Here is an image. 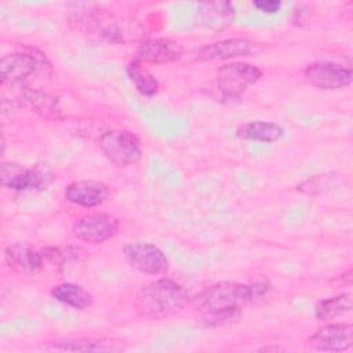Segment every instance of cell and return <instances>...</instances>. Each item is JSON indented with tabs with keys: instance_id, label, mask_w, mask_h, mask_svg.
I'll use <instances>...</instances> for the list:
<instances>
[{
	"instance_id": "obj_6",
	"label": "cell",
	"mask_w": 353,
	"mask_h": 353,
	"mask_svg": "<svg viewBox=\"0 0 353 353\" xmlns=\"http://www.w3.org/2000/svg\"><path fill=\"white\" fill-rule=\"evenodd\" d=\"M120 230V221L106 212H95L79 218L72 228V234L81 241L101 244L113 239Z\"/></svg>"
},
{
	"instance_id": "obj_16",
	"label": "cell",
	"mask_w": 353,
	"mask_h": 353,
	"mask_svg": "<svg viewBox=\"0 0 353 353\" xmlns=\"http://www.w3.org/2000/svg\"><path fill=\"white\" fill-rule=\"evenodd\" d=\"M236 10L229 1L200 3L197 6V21L201 26L212 30H222L233 23Z\"/></svg>"
},
{
	"instance_id": "obj_2",
	"label": "cell",
	"mask_w": 353,
	"mask_h": 353,
	"mask_svg": "<svg viewBox=\"0 0 353 353\" xmlns=\"http://www.w3.org/2000/svg\"><path fill=\"white\" fill-rule=\"evenodd\" d=\"M269 287L265 283H255L254 285L222 281L205 288L199 296V306L212 316L230 317L250 302L261 298Z\"/></svg>"
},
{
	"instance_id": "obj_24",
	"label": "cell",
	"mask_w": 353,
	"mask_h": 353,
	"mask_svg": "<svg viewBox=\"0 0 353 353\" xmlns=\"http://www.w3.org/2000/svg\"><path fill=\"white\" fill-rule=\"evenodd\" d=\"M80 252H81L80 248L72 247V245H66V247H47V248L41 250V254H43L44 259H47L48 262H51V263H54L57 266H63L69 261L77 259Z\"/></svg>"
},
{
	"instance_id": "obj_15",
	"label": "cell",
	"mask_w": 353,
	"mask_h": 353,
	"mask_svg": "<svg viewBox=\"0 0 353 353\" xmlns=\"http://www.w3.org/2000/svg\"><path fill=\"white\" fill-rule=\"evenodd\" d=\"M252 51V43L245 39H225L197 50L199 61H225L245 57Z\"/></svg>"
},
{
	"instance_id": "obj_23",
	"label": "cell",
	"mask_w": 353,
	"mask_h": 353,
	"mask_svg": "<svg viewBox=\"0 0 353 353\" xmlns=\"http://www.w3.org/2000/svg\"><path fill=\"white\" fill-rule=\"evenodd\" d=\"M336 181L335 174H323V175H314L306 181H303L301 185L296 186V190L305 193V194H320L324 192H328Z\"/></svg>"
},
{
	"instance_id": "obj_17",
	"label": "cell",
	"mask_w": 353,
	"mask_h": 353,
	"mask_svg": "<svg viewBox=\"0 0 353 353\" xmlns=\"http://www.w3.org/2000/svg\"><path fill=\"white\" fill-rule=\"evenodd\" d=\"M21 95L26 105L41 119L48 121H59L63 119L57 97L30 87H22Z\"/></svg>"
},
{
	"instance_id": "obj_1",
	"label": "cell",
	"mask_w": 353,
	"mask_h": 353,
	"mask_svg": "<svg viewBox=\"0 0 353 353\" xmlns=\"http://www.w3.org/2000/svg\"><path fill=\"white\" fill-rule=\"evenodd\" d=\"M188 291L171 279H159L142 287L135 298L137 313L146 320L176 314L189 303Z\"/></svg>"
},
{
	"instance_id": "obj_13",
	"label": "cell",
	"mask_w": 353,
	"mask_h": 353,
	"mask_svg": "<svg viewBox=\"0 0 353 353\" xmlns=\"http://www.w3.org/2000/svg\"><path fill=\"white\" fill-rule=\"evenodd\" d=\"M183 47L171 39H146L137 48V58L149 63H170L178 61Z\"/></svg>"
},
{
	"instance_id": "obj_11",
	"label": "cell",
	"mask_w": 353,
	"mask_h": 353,
	"mask_svg": "<svg viewBox=\"0 0 353 353\" xmlns=\"http://www.w3.org/2000/svg\"><path fill=\"white\" fill-rule=\"evenodd\" d=\"M39 69V58L33 52H10L3 55L0 61L1 84H18L36 73Z\"/></svg>"
},
{
	"instance_id": "obj_25",
	"label": "cell",
	"mask_w": 353,
	"mask_h": 353,
	"mask_svg": "<svg viewBox=\"0 0 353 353\" xmlns=\"http://www.w3.org/2000/svg\"><path fill=\"white\" fill-rule=\"evenodd\" d=\"M252 4L255 8L266 14L279 12L281 8V1H277V0H258V1H254Z\"/></svg>"
},
{
	"instance_id": "obj_18",
	"label": "cell",
	"mask_w": 353,
	"mask_h": 353,
	"mask_svg": "<svg viewBox=\"0 0 353 353\" xmlns=\"http://www.w3.org/2000/svg\"><path fill=\"white\" fill-rule=\"evenodd\" d=\"M51 296L73 309L85 310L92 306V295L81 285L73 283H62L51 290Z\"/></svg>"
},
{
	"instance_id": "obj_14",
	"label": "cell",
	"mask_w": 353,
	"mask_h": 353,
	"mask_svg": "<svg viewBox=\"0 0 353 353\" xmlns=\"http://www.w3.org/2000/svg\"><path fill=\"white\" fill-rule=\"evenodd\" d=\"M4 258L10 269H12L15 273L26 276L39 273L44 265V256L41 251H36L23 243L8 245L4 250Z\"/></svg>"
},
{
	"instance_id": "obj_4",
	"label": "cell",
	"mask_w": 353,
	"mask_h": 353,
	"mask_svg": "<svg viewBox=\"0 0 353 353\" xmlns=\"http://www.w3.org/2000/svg\"><path fill=\"white\" fill-rule=\"evenodd\" d=\"M262 77V70L251 63H225L216 70V91L222 101L240 99L243 92Z\"/></svg>"
},
{
	"instance_id": "obj_9",
	"label": "cell",
	"mask_w": 353,
	"mask_h": 353,
	"mask_svg": "<svg viewBox=\"0 0 353 353\" xmlns=\"http://www.w3.org/2000/svg\"><path fill=\"white\" fill-rule=\"evenodd\" d=\"M1 185L14 192L40 190L48 182V174L37 167L25 168L17 163H1L0 165Z\"/></svg>"
},
{
	"instance_id": "obj_20",
	"label": "cell",
	"mask_w": 353,
	"mask_h": 353,
	"mask_svg": "<svg viewBox=\"0 0 353 353\" xmlns=\"http://www.w3.org/2000/svg\"><path fill=\"white\" fill-rule=\"evenodd\" d=\"M127 76L130 77L131 83L134 84L135 90L143 97H153L159 91V81L154 74L143 65L142 61L138 58L128 62L125 68Z\"/></svg>"
},
{
	"instance_id": "obj_19",
	"label": "cell",
	"mask_w": 353,
	"mask_h": 353,
	"mask_svg": "<svg viewBox=\"0 0 353 353\" xmlns=\"http://www.w3.org/2000/svg\"><path fill=\"white\" fill-rule=\"evenodd\" d=\"M283 134H284V130L281 128V125L272 121H262V120L248 121L237 128V137L243 139L259 141L266 143L279 141L283 137Z\"/></svg>"
},
{
	"instance_id": "obj_21",
	"label": "cell",
	"mask_w": 353,
	"mask_h": 353,
	"mask_svg": "<svg viewBox=\"0 0 353 353\" xmlns=\"http://www.w3.org/2000/svg\"><path fill=\"white\" fill-rule=\"evenodd\" d=\"M120 341L113 339H63L51 343V349L62 352H114L120 349Z\"/></svg>"
},
{
	"instance_id": "obj_7",
	"label": "cell",
	"mask_w": 353,
	"mask_h": 353,
	"mask_svg": "<svg viewBox=\"0 0 353 353\" xmlns=\"http://www.w3.org/2000/svg\"><path fill=\"white\" fill-rule=\"evenodd\" d=\"M306 80L323 91H336L350 85L353 73L350 68L330 61H317L306 66Z\"/></svg>"
},
{
	"instance_id": "obj_8",
	"label": "cell",
	"mask_w": 353,
	"mask_h": 353,
	"mask_svg": "<svg viewBox=\"0 0 353 353\" xmlns=\"http://www.w3.org/2000/svg\"><path fill=\"white\" fill-rule=\"evenodd\" d=\"M123 254L131 268L145 274H164L170 266L165 254L150 243H130L124 245Z\"/></svg>"
},
{
	"instance_id": "obj_10",
	"label": "cell",
	"mask_w": 353,
	"mask_h": 353,
	"mask_svg": "<svg viewBox=\"0 0 353 353\" xmlns=\"http://www.w3.org/2000/svg\"><path fill=\"white\" fill-rule=\"evenodd\" d=\"M353 325L350 323L327 324L314 331L309 345L323 352H345L352 346Z\"/></svg>"
},
{
	"instance_id": "obj_12",
	"label": "cell",
	"mask_w": 353,
	"mask_h": 353,
	"mask_svg": "<svg viewBox=\"0 0 353 353\" xmlns=\"http://www.w3.org/2000/svg\"><path fill=\"white\" fill-rule=\"evenodd\" d=\"M109 196V186L99 181H76L69 183L63 192L66 201L85 208L97 207L105 203Z\"/></svg>"
},
{
	"instance_id": "obj_5",
	"label": "cell",
	"mask_w": 353,
	"mask_h": 353,
	"mask_svg": "<svg viewBox=\"0 0 353 353\" xmlns=\"http://www.w3.org/2000/svg\"><path fill=\"white\" fill-rule=\"evenodd\" d=\"M99 148L106 159L117 167L132 165L142 157L139 138L127 130H108L102 132Z\"/></svg>"
},
{
	"instance_id": "obj_3",
	"label": "cell",
	"mask_w": 353,
	"mask_h": 353,
	"mask_svg": "<svg viewBox=\"0 0 353 353\" xmlns=\"http://www.w3.org/2000/svg\"><path fill=\"white\" fill-rule=\"evenodd\" d=\"M69 23L87 36L108 43H124V33L116 18L99 8L77 10L69 17Z\"/></svg>"
},
{
	"instance_id": "obj_22",
	"label": "cell",
	"mask_w": 353,
	"mask_h": 353,
	"mask_svg": "<svg viewBox=\"0 0 353 353\" xmlns=\"http://www.w3.org/2000/svg\"><path fill=\"white\" fill-rule=\"evenodd\" d=\"M352 310V294H341L332 298L320 301L314 307V316L317 320H332L338 316L346 314Z\"/></svg>"
}]
</instances>
